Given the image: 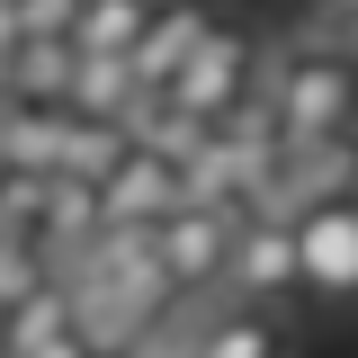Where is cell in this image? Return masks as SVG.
<instances>
[{"label":"cell","mask_w":358,"mask_h":358,"mask_svg":"<svg viewBox=\"0 0 358 358\" xmlns=\"http://www.w3.org/2000/svg\"><path fill=\"white\" fill-rule=\"evenodd\" d=\"M260 99L278 108L287 143H313V134H350V126H358V63H350V54H331V45L305 27L296 45H278V54H268Z\"/></svg>","instance_id":"6da1fadb"},{"label":"cell","mask_w":358,"mask_h":358,"mask_svg":"<svg viewBox=\"0 0 358 358\" xmlns=\"http://www.w3.org/2000/svg\"><path fill=\"white\" fill-rule=\"evenodd\" d=\"M260 72H268V45L251 36V27H224V18H215V27L197 36V54L171 72L162 99H171L179 117H197V126H224L233 108L260 99Z\"/></svg>","instance_id":"7a4b0ae2"},{"label":"cell","mask_w":358,"mask_h":358,"mask_svg":"<svg viewBox=\"0 0 358 358\" xmlns=\"http://www.w3.org/2000/svg\"><path fill=\"white\" fill-rule=\"evenodd\" d=\"M296 287H305L296 224L287 215H242L233 224V251H224V296L233 305H287Z\"/></svg>","instance_id":"3957f363"},{"label":"cell","mask_w":358,"mask_h":358,"mask_svg":"<svg viewBox=\"0 0 358 358\" xmlns=\"http://www.w3.org/2000/svg\"><path fill=\"white\" fill-rule=\"evenodd\" d=\"M331 197H358V126L350 134H313V143H287L260 215H305V206H331Z\"/></svg>","instance_id":"277c9868"},{"label":"cell","mask_w":358,"mask_h":358,"mask_svg":"<svg viewBox=\"0 0 358 358\" xmlns=\"http://www.w3.org/2000/svg\"><path fill=\"white\" fill-rule=\"evenodd\" d=\"M152 251H162V268H171V287H179V296H206V287H224L233 215H224V206H197V197H179L171 215L152 224Z\"/></svg>","instance_id":"5b68a950"},{"label":"cell","mask_w":358,"mask_h":358,"mask_svg":"<svg viewBox=\"0 0 358 358\" xmlns=\"http://www.w3.org/2000/svg\"><path fill=\"white\" fill-rule=\"evenodd\" d=\"M179 197H188V188H179V162H162L152 143H126L117 171L99 179V224H108V233H152Z\"/></svg>","instance_id":"8992f818"},{"label":"cell","mask_w":358,"mask_h":358,"mask_svg":"<svg viewBox=\"0 0 358 358\" xmlns=\"http://www.w3.org/2000/svg\"><path fill=\"white\" fill-rule=\"evenodd\" d=\"M296 224V260H305V287L313 296H341L358 305V197H331V206H305Z\"/></svg>","instance_id":"52a82bcc"},{"label":"cell","mask_w":358,"mask_h":358,"mask_svg":"<svg viewBox=\"0 0 358 358\" xmlns=\"http://www.w3.org/2000/svg\"><path fill=\"white\" fill-rule=\"evenodd\" d=\"M179 358H296V322L278 305H224L179 341Z\"/></svg>","instance_id":"ba28073f"},{"label":"cell","mask_w":358,"mask_h":358,"mask_svg":"<svg viewBox=\"0 0 358 358\" xmlns=\"http://www.w3.org/2000/svg\"><path fill=\"white\" fill-rule=\"evenodd\" d=\"M215 27V9L206 0H152V18H143V36H134V90H171V72L197 54V36Z\"/></svg>","instance_id":"9c48e42d"},{"label":"cell","mask_w":358,"mask_h":358,"mask_svg":"<svg viewBox=\"0 0 358 358\" xmlns=\"http://www.w3.org/2000/svg\"><path fill=\"white\" fill-rule=\"evenodd\" d=\"M134 99H143V90H134L126 54H72V81H63V108H72V117H117V126H126Z\"/></svg>","instance_id":"30bf717a"},{"label":"cell","mask_w":358,"mask_h":358,"mask_svg":"<svg viewBox=\"0 0 358 358\" xmlns=\"http://www.w3.org/2000/svg\"><path fill=\"white\" fill-rule=\"evenodd\" d=\"M72 81V36H27L0 63V99H63Z\"/></svg>","instance_id":"8fae6325"},{"label":"cell","mask_w":358,"mask_h":358,"mask_svg":"<svg viewBox=\"0 0 358 358\" xmlns=\"http://www.w3.org/2000/svg\"><path fill=\"white\" fill-rule=\"evenodd\" d=\"M45 206H54V171H9L0 162V242L45 251ZM54 260V251H45Z\"/></svg>","instance_id":"7c38bea8"},{"label":"cell","mask_w":358,"mask_h":358,"mask_svg":"<svg viewBox=\"0 0 358 358\" xmlns=\"http://www.w3.org/2000/svg\"><path fill=\"white\" fill-rule=\"evenodd\" d=\"M143 18H152V0H81L72 9V54H134Z\"/></svg>","instance_id":"4fadbf2b"},{"label":"cell","mask_w":358,"mask_h":358,"mask_svg":"<svg viewBox=\"0 0 358 358\" xmlns=\"http://www.w3.org/2000/svg\"><path fill=\"white\" fill-rule=\"evenodd\" d=\"M45 278H54V260H45V251H27V242H0V313L27 305Z\"/></svg>","instance_id":"5bb4252c"},{"label":"cell","mask_w":358,"mask_h":358,"mask_svg":"<svg viewBox=\"0 0 358 358\" xmlns=\"http://www.w3.org/2000/svg\"><path fill=\"white\" fill-rule=\"evenodd\" d=\"M18 358H108V350H99V341H90L81 322H63V331H45L36 350H18Z\"/></svg>","instance_id":"9a60e30c"},{"label":"cell","mask_w":358,"mask_h":358,"mask_svg":"<svg viewBox=\"0 0 358 358\" xmlns=\"http://www.w3.org/2000/svg\"><path fill=\"white\" fill-rule=\"evenodd\" d=\"M72 9H81V0H18L27 36H72Z\"/></svg>","instance_id":"2e32d148"},{"label":"cell","mask_w":358,"mask_h":358,"mask_svg":"<svg viewBox=\"0 0 358 358\" xmlns=\"http://www.w3.org/2000/svg\"><path fill=\"white\" fill-rule=\"evenodd\" d=\"M313 36L331 45V54H350V63H358V18H313Z\"/></svg>","instance_id":"e0dca14e"},{"label":"cell","mask_w":358,"mask_h":358,"mask_svg":"<svg viewBox=\"0 0 358 358\" xmlns=\"http://www.w3.org/2000/svg\"><path fill=\"white\" fill-rule=\"evenodd\" d=\"M18 45H27V18H18V0H0V63H9Z\"/></svg>","instance_id":"ac0fdd59"},{"label":"cell","mask_w":358,"mask_h":358,"mask_svg":"<svg viewBox=\"0 0 358 358\" xmlns=\"http://www.w3.org/2000/svg\"><path fill=\"white\" fill-rule=\"evenodd\" d=\"M322 18H358V0H322Z\"/></svg>","instance_id":"d6986e66"},{"label":"cell","mask_w":358,"mask_h":358,"mask_svg":"<svg viewBox=\"0 0 358 358\" xmlns=\"http://www.w3.org/2000/svg\"><path fill=\"white\" fill-rule=\"evenodd\" d=\"M152 358H179V350H152Z\"/></svg>","instance_id":"ffe728a7"}]
</instances>
